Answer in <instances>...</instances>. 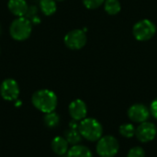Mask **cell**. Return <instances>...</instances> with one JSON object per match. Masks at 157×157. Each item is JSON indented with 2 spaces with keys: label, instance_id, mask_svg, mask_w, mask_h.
I'll list each match as a JSON object with an SVG mask.
<instances>
[{
  "label": "cell",
  "instance_id": "1",
  "mask_svg": "<svg viewBox=\"0 0 157 157\" xmlns=\"http://www.w3.org/2000/svg\"><path fill=\"white\" fill-rule=\"evenodd\" d=\"M31 103L36 109L46 114L55 111L58 105V98L54 92L49 89H41L32 94Z\"/></svg>",
  "mask_w": 157,
  "mask_h": 157
},
{
  "label": "cell",
  "instance_id": "2",
  "mask_svg": "<svg viewBox=\"0 0 157 157\" xmlns=\"http://www.w3.org/2000/svg\"><path fill=\"white\" fill-rule=\"evenodd\" d=\"M78 130L82 137L89 142H98L103 135L101 123L93 118H86L80 121Z\"/></svg>",
  "mask_w": 157,
  "mask_h": 157
},
{
  "label": "cell",
  "instance_id": "3",
  "mask_svg": "<svg viewBox=\"0 0 157 157\" xmlns=\"http://www.w3.org/2000/svg\"><path fill=\"white\" fill-rule=\"evenodd\" d=\"M32 31V25L29 19L25 17H17L12 21L9 27L10 36L16 41L27 40Z\"/></svg>",
  "mask_w": 157,
  "mask_h": 157
},
{
  "label": "cell",
  "instance_id": "4",
  "mask_svg": "<svg viewBox=\"0 0 157 157\" xmlns=\"http://www.w3.org/2000/svg\"><path fill=\"white\" fill-rule=\"evenodd\" d=\"M156 33L155 24L147 19L139 20L132 28V34L139 42H146L151 40Z\"/></svg>",
  "mask_w": 157,
  "mask_h": 157
},
{
  "label": "cell",
  "instance_id": "5",
  "mask_svg": "<svg viewBox=\"0 0 157 157\" xmlns=\"http://www.w3.org/2000/svg\"><path fill=\"white\" fill-rule=\"evenodd\" d=\"M120 150L119 141L111 135L102 136L97 143L96 151L100 157H114Z\"/></svg>",
  "mask_w": 157,
  "mask_h": 157
},
{
  "label": "cell",
  "instance_id": "6",
  "mask_svg": "<svg viewBox=\"0 0 157 157\" xmlns=\"http://www.w3.org/2000/svg\"><path fill=\"white\" fill-rule=\"evenodd\" d=\"M87 41L86 31L84 30L75 29L67 32L63 38L64 44L71 50L82 49Z\"/></svg>",
  "mask_w": 157,
  "mask_h": 157
},
{
  "label": "cell",
  "instance_id": "7",
  "mask_svg": "<svg viewBox=\"0 0 157 157\" xmlns=\"http://www.w3.org/2000/svg\"><path fill=\"white\" fill-rule=\"evenodd\" d=\"M1 97L8 102L17 101L19 96V86L13 79H6L0 85Z\"/></svg>",
  "mask_w": 157,
  "mask_h": 157
},
{
  "label": "cell",
  "instance_id": "8",
  "mask_svg": "<svg viewBox=\"0 0 157 157\" xmlns=\"http://www.w3.org/2000/svg\"><path fill=\"white\" fill-rule=\"evenodd\" d=\"M157 135L156 126L149 121H144L140 123V125L136 128L135 136L137 140L143 143H146L155 140Z\"/></svg>",
  "mask_w": 157,
  "mask_h": 157
},
{
  "label": "cell",
  "instance_id": "9",
  "mask_svg": "<svg viewBox=\"0 0 157 157\" xmlns=\"http://www.w3.org/2000/svg\"><path fill=\"white\" fill-rule=\"evenodd\" d=\"M150 109L143 104H134L128 109V117L134 123L147 121L150 117Z\"/></svg>",
  "mask_w": 157,
  "mask_h": 157
},
{
  "label": "cell",
  "instance_id": "10",
  "mask_svg": "<svg viewBox=\"0 0 157 157\" xmlns=\"http://www.w3.org/2000/svg\"><path fill=\"white\" fill-rule=\"evenodd\" d=\"M68 111L71 118L74 120L81 121L86 118L87 115V106L86 103L81 99H75L72 101L68 106Z\"/></svg>",
  "mask_w": 157,
  "mask_h": 157
},
{
  "label": "cell",
  "instance_id": "11",
  "mask_svg": "<svg viewBox=\"0 0 157 157\" xmlns=\"http://www.w3.org/2000/svg\"><path fill=\"white\" fill-rule=\"evenodd\" d=\"M7 7L9 11L17 17H24L29 12V6L26 0H8Z\"/></svg>",
  "mask_w": 157,
  "mask_h": 157
},
{
  "label": "cell",
  "instance_id": "12",
  "mask_svg": "<svg viewBox=\"0 0 157 157\" xmlns=\"http://www.w3.org/2000/svg\"><path fill=\"white\" fill-rule=\"evenodd\" d=\"M51 148L52 152L57 155H64L69 150V143L64 137L56 136L51 143Z\"/></svg>",
  "mask_w": 157,
  "mask_h": 157
},
{
  "label": "cell",
  "instance_id": "13",
  "mask_svg": "<svg viewBox=\"0 0 157 157\" xmlns=\"http://www.w3.org/2000/svg\"><path fill=\"white\" fill-rule=\"evenodd\" d=\"M66 157H93L90 149L85 145H73L67 152Z\"/></svg>",
  "mask_w": 157,
  "mask_h": 157
},
{
  "label": "cell",
  "instance_id": "14",
  "mask_svg": "<svg viewBox=\"0 0 157 157\" xmlns=\"http://www.w3.org/2000/svg\"><path fill=\"white\" fill-rule=\"evenodd\" d=\"M40 7L45 16H52L56 12L57 5L55 0H40Z\"/></svg>",
  "mask_w": 157,
  "mask_h": 157
},
{
  "label": "cell",
  "instance_id": "15",
  "mask_svg": "<svg viewBox=\"0 0 157 157\" xmlns=\"http://www.w3.org/2000/svg\"><path fill=\"white\" fill-rule=\"evenodd\" d=\"M104 9L109 15L115 16L121 12V5L119 0H105Z\"/></svg>",
  "mask_w": 157,
  "mask_h": 157
},
{
  "label": "cell",
  "instance_id": "16",
  "mask_svg": "<svg viewBox=\"0 0 157 157\" xmlns=\"http://www.w3.org/2000/svg\"><path fill=\"white\" fill-rule=\"evenodd\" d=\"M64 138L66 139V141L68 142L69 144L71 145H76L78 144L81 141H82V135L80 134L78 130L75 129H70L67 130L64 132Z\"/></svg>",
  "mask_w": 157,
  "mask_h": 157
},
{
  "label": "cell",
  "instance_id": "17",
  "mask_svg": "<svg viewBox=\"0 0 157 157\" xmlns=\"http://www.w3.org/2000/svg\"><path fill=\"white\" fill-rule=\"evenodd\" d=\"M43 122H44V124H45V126L47 128L54 129L60 123V117L54 111L50 112V113H46L44 118H43Z\"/></svg>",
  "mask_w": 157,
  "mask_h": 157
},
{
  "label": "cell",
  "instance_id": "18",
  "mask_svg": "<svg viewBox=\"0 0 157 157\" xmlns=\"http://www.w3.org/2000/svg\"><path fill=\"white\" fill-rule=\"evenodd\" d=\"M135 131H136L135 127L133 126V124H131V123L122 124L120 126V129H119L120 134L122 137L127 138V139H131L133 136H135Z\"/></svg>",
  "mask_w": 157,
  "mask_h": 157
},
{
  "label": "cell",
  "instance_id": "19",
  "mask_svg": "<svg viewBox=\"0 0 157 157\" xmlns=\"http://www.w3.org/2000/svg\"><path fill=\"white\" fill-rule=\"evenodd\" d=\"M127 157H145V152L143 147L135 146L128 152Z\"/></svg>",
  "mask_w": 157,
  "mask_h": 157
},
{
  "label": "cell",
  "instance_id": "20",
  "mask_svg": "<svg viewBox=\"0 0 157 157\" xmlns=\"http://www.w3.org/2000/svg\"><path fill=\"white\" fill-rule=\"evenodd\" d=\"M105 0H83L84 6L88 9H96L103 5Z\"/></svg>",
  "mask_w": 157,
  "mask_h": 157
},
{
  "label": "cell",
  "instance_id": "21",
  "mask_svg": "<svg viewBox=\"0 0 157 157\" xmlns=\"http://www.w3.org/2000/svg\"><path fill=\"white\" fill-rule=\"evenodd\" d=\"M150 113L155 119H157V98H155L150 105Z\"/></svg>",
  "mask_w": 157,
  "mask_h": 157
},
{
  "label": "cell",
  "instance_id": "22",
  "mask_svg": "<svg viewBox=\"0 0 157 157\" xmlns=\"http://www.w3.org/2000/svg\"><path fill=\"white\" fill-rule=\"evenodd\" d=\"M78 126H79V124L77 123V121H76V120H74V119L69 123V128H70V129L78 130Z\"/></svg>",
  "mask_w": 157,
  "mask_h": 157
},
{
  "label": "cell",
  "instance_id": "23",
  "mask_svg": "<svg viewBox=\"0 0 157 157\" xmlns=\"http://www.w3.org/2000/svg\"><path fill=\"white\" fill-rule=\"evenodd\" d=\"M55 1H63V0H55Z\"/></svg>",
  "mask_w": 157,
  "mask_h": 157
},
{
  "label": "cell",
  "instance_id": "24",
  "mask_svg": "<svg viewBox=\"0 0 157 157\" xmlns=\"http://www.w3.org/2000/svg\"><path fill=\"white\" fill-rule=\"evenodd\" d=\"M0 32H1V26H0Z\"/></svg>",
  "mask_w": 157,
  "mask_h": 157
}]
</instances>
